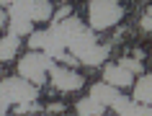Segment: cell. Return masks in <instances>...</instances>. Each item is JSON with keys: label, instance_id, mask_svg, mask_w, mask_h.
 I'll list each match as a JSON object with an SVG mask.
<instances>
[{"label": "cell", "instance_id": "obj_14", "mask_svg": "<svg viewBox=\"0 0 152 116\" xmlns=\"http://www.w3.org/2000/svg\"><path fill=\"white\" fill-rule=\"evenodd\" d=\"M121 67L124 70H129V72H142V62H137V59H121Z\"/></svg>", "mask_w": 152, "mask_h": 116}, {"label": "cell", "instance_id": "obj_4", "mask_svg": "<svg viewBox=\"0 0 152 116\" xmlns=\"http://www.w3.org/2000/svg\"><path fill=\"white\" fill-rule=\"evenodd\" d=\"M90 31H106L124 18V8L116 0H90Z\"/></svg>", "mask_w": 152, "mask_h": 116}, {"label": "cell", "instance_id": "obj_1", "mask_svg": "<svg viewBox=\"0 0 152 116\" xmlns=\"http://www.w3.org/2000/svg\"><path fill=\"white\" fill-rule=\"evenodd\" d=\"M52 31L64 42V47L70 49V54L77 59L80 65L96 67V65H101V62L108 57V47L96 44L93 31L85 28L75 16L64 18V21H59V23H52Z\"/></svg>", "mask_w": 152, "mask_h": 116}, {"label": "cell", "instance_id": "obj_9", "mask_svg": "<svg viewBox=\"0 0 152 116\" xmlns=\"http://www.w3.org/2000/svg\"><path fill=\"white\" fill-rule=\"evenodd\" d=\"M134 101L137 103H152V75H142V80L134 85Z\"/></svg>", "mask_w": 152, "mask_h": 116}, {"label": "cell", "instance_id": "obj_19", "mask_svg": "<svg viewBox=\"0 0 152 116\" xmlns=\"http://www.w3.org/2000/svg\"><path fill=\"white\" fill-rule=\"evenodd\" d=\"M10 3H13V0H0V5H10Z\"/></svg>", "mask_w": 152, "mask_h": 116}, {"label": "cell", "instance_id": "obj_20", "mask_svg": "<svg viewBox=\"0 0 152 116\" xmlns=\"http://www.w3.org/2000/svg\"><path fill=\"white\" fill-rule=\"evenodd\" d=\"M147 16H152V8H150V10H147Z\"/></svg>", "mask_w": 152, "mask_h": 116}, {"label": "cell", "instance_id": "obj_16", "mask_svg": "<svg viewBox=\"0 0 152 116\" xmlns=\"http://www.w3.org/2000/svg\"><path fill=\"white\" fill-rule=\"evenodd\" d=\"M47 111L49 114H59V111H64V103H49Z\"/></svg>", "mask_w": 152, "mask_h": 116}, {"label": "cell", "instance_id": "obj_3", "mask_svg": "<svg viewBox=\"0 0 152 116\" xmlns=\"http://www.w3.org/2000/svg\"><path fill=\"white\" fill-rule=\"evenodd\" d=\"M28 47H31V49H41L44 54H49L52 59H59V62H64V65H70V67H72V65H80V62L67 52L64 42L57 36L54 31H52V28L28 34Z\"/></svg>", "mask_w": 152, "mask_h": 116}, {"label": "cell", "instance_id": "obj_10", "mask_svg": "<svg viewBox=\"0 0 152 116\" xmlns=\"http://www.w3.org/2000/svg\"><path fill=\"white\" fill-rule=\"evenodd\" d=\"M18 47H21V36H13V34L3 36L0 39V62H8L10 57H16Z\"/></svg>", "mask_w": 152, "mask_h": 116}, {"label": "cell", "instance_id": "obj_2", "mask_svg": "<svg viewBox=\"0 0 152 116\" xmlns=\"http://www.w3.org/2000/svg\"><path fill=\"white\" fill-rule=\"evenodd\" d=\"M39 88L31 85L23 77H5L0 83V116L10 111V103H21V101H36Z\"/></svg>", "mask_w": 152, "mask_h": 116}, {"label": "cell", "instance_id": "obj_15", "mask_svg": "<svg viewBox=\"0 0 152 116\" xmlns=\"http://www.w3.org/2000/svg\"><path fill=\"white\" fill-rule=\"evenodd\" d=\"M70 16H72V8L70 5H62V8L54 13V23H59V21H64V18H70Z\"/></svg>", "mask_w": 152, "mask_h": 116}, {"label": "cell", "instance_id": "obj_5", "mask_svg": "<svg viewBox=\"0 0 152 116\" xmlns=\"http://www.w3.org/2000/svg\"><path fill=\"white\" fill-rule=\"evenodd\" d=\"M52 65H54V62H52L49 54H44V52H28V54L18 62V75H21L23 80H28V83H34V85H41L44 77H47V70Z\"/></svg>", "mask_w": 152, "mask_h": 116}, {"label": "cell", "instance_id": "obj_11", "mask_svg": "<svg viewBox=\"0 0 152 116\" xmlns=\"http://www.w3.org/2000/svg\"><path fill=\"white\" fill-rule=\"evenodd\" d=\"M77 114L80 116H101L103 114V103L96 101L93 96H88V98L77 101Z\"/></svg>", "mask_w": 152, "mask_h": 116}, {"label": "cell", "instance_id": "obj_12", "mask_svg": "<svg viewBox=\"0 0 152 116\" xmlns=\"http://www.w3.org/2000/svg\"><path fill=\"white\" fill-rule=\"evenodd\" d=\"M52 18V3L49 0H34L31 3V21H49Z\"/></svg>", "mask_w": 152, "mask_h": 116}, {"label": "cell", "instance_id": "obj_17", "mask_svg": "<svg viewBox=\"0 0 152 116\" xmlns=\"http://www.w3.org/2000/svg\"><path fill=\"white\" fill-rule=\"evenodd\" d=\"M142 28H144V31H152V16H144L142 18Z\"/></svg>", "mask_w": 152, "mask_h": 116}, {"label": "cell", "instance_id": "obj_13", "mask_svg": "<svg viewBox=\"0 0 152 116\" xmlns=\"http://www.w3.org/2000/svg\"><path fill=\"white\" fill-rule=\"evenodd\" d=\"M13 111L21 114V116H28V114H36V111H39V103H34V101H21V103L13 106Z\"/></svg>", "mask_w": 152, "mask_h": 116}, {"label": "cell", "instance_id": "obj_8", "mask_svg": "<svg viewBox=\"0 0 152 116\" xmlns=\"http://www.w3.org/2000/svg\"><path fill=\"white\" fill-rule=\"evenodd\" d=\"M103 80L108 85H116V88H129V85H134V75L124 70L121 65H108L103 70Z\"/></svg>", "mask_w": 152, "mask_h": 116}, {"label": "cell", "instance_id": "obj_21", "mask_svg": "<svg viewBox=\"0 0 152 116\" xmlns=\"http://www.w3.org/2000/svg\"><path fill=\"white\" fill-rule=\"evenodd\" d=\"M28 116H36V114H28Z\"/></svg>", "mask_w": 152, "mask_h": 116}, {"label": "cell", "instance_id": "obj_7", "mask_svg": "<svg viewBox=\"0 0 152 116\" xmlns=\"http://www.w3.org/2000/svg\"><path fill=\"white\" fill-rule=\"evenodd\" d=\"M49 72H52V83L59 88V90H80L83 88V75H77V72H72V70H64V67H57V65H52L49 67Z\"/></svg>", "mask_w": 152, "mask_h": 116}, {"label": "cell", "instance_id": "obj_6", "mask_svg": "<svg viewBox=\"0 0 152 116\" xmlns=\"http://www.w3.org/2000/svg\"><path fill=\"white\" fill-rule=\"evenodd\" d=\"M108 106H111L119 116H152V106H147V103H137V101H129V98H124L121 93H116V96L108 101Z\"/></svg>", "mask_w": 152, "mask_h": 116}, {"label": "cell", "instance_id": "obj_18", "mask_svg": "<svg viewBox=\"0 0 152 116\" xmlns=\"http://www.w3.org/2000/svg\"><path fill=\"white\" fill-rule=\"evenodd\" d=\"M5 23H8V13H5V10H0V28H3Z\"/></svg>", "mask_w": 152, "mask_h": 116}]
</instances>
